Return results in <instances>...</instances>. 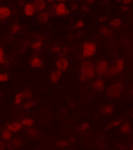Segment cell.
<instances>
[{"label": "cell", "mask_w": 133, "mask_h": 150, "mask_svg": "<svg viewBox=\"0 0 133 150\" xmlns=\"http://www.w3.org/2000/svg\"><path fill=\"white\" fill-rule=\"evenodd\" d=\"M96 76V67L93 62L90 60H85L80 66V80L82 83L93 79Z\"/></svg>", "instance_id": "cell-1"}, {"label": "cell", "mask_w": 133, "mask_h": 150, "mask_svg": "<svg viewBox=\"0 0 133 150\" xmlns=\"http://www.w3.org/2000/svg\"><path fill=\"white\" fill-rule=\"evenodd\" d=\"M125 91V84L122 82H115L106 88V95L110 99L120 98Z\"/></svg>", "instance_id": "cell-2"}, {"label": "cell", "mask_w": 133, "mask_h": 150, "mask_svg": "<svg viewBox=\"0 0 133 150\" xmlns=\"http://www.w3.org/2000/svg\"><path fill=\"white\" fill-rule=\"evenodd\" d=\"M98 51V46L93 41H87L82 44L81 47V55L86 60L93 57Z\"/></svg>", "instance_id": "cell-3"}, {"label": "cell", "mask_w": 133, "mask_h": 150, "mask_svg": "<svg viewBox=\"0 0 133 150\" xmlns=\"http://www.w3.org/2000/svg\"><path fill=\"white\" fill-rule=\"evenodd\" d=\"M125 60L124 58H117L113 61L111 65H110V69L106 77L111 78L118 76L121 74L125 70Z\"/></svg>", "instance_id": "cell-4"}, {"label": "cell", "mask_w": 133, "mask_h": 150, "mask_svg": "<svg viewBox=\"0 0 133 150\" xmlns=\"http://www.w3.org/2000/svg\"><path fill=\"white\" fill-rule=\"evenodd\" d=\"M95 67H96V75L99 77L106 76L110 69V64L107 60L102 58L96 62Z\"/></svg>", "instance_id": "cell-5"}, {"label": "cell", "mask_w": 133, "mask_h": 150, "mask_svg": "<svg viewBox=\"0 0 133 150\" xmlns=\"http://www.w3.org/2000/svg\"><path fill=\"white\" fill-rule=\"evenodd\" d=\"M33 97V93L29 90H24V91L16 93L14 98V105H20L24 100H31Z\"/></svg>", "instance_id": "cell-6"}, {"label": "cell", "mask_w": 133, "mask_h": 150, "mask_svg": "<svg viewBox=\"0 0 133 150\" xmlns=\"http://www.w3.org/2000/svg\"><path fill=\"white\" fill-rule=\"evenodd\" d=\"M53 13L57 17H66L70 13L68 8L64 3H58L53 6Z\"/></svg>", "instance_id": "cell-7"}, {"label": "cell", "mask_w": 133, "mask_h": 150, "mask_svg": "<svg viewBox=\"0 0 133 150\" xmlns=\"http://www.w3.org/2000/svg\"><path fill=\"white\" fill-rule=\"evenodd\" d=\"M55 66L57 68V70L64 72L68 70L70 67L69 60L65 57H58L56 62H55Z\"/></svg>", "instance_id": "cell-8"}, {"label": "cell", "mask_w": 133, "mask_h": 150, "mask_svg": "<svg viewBox=\"0 0 133 150\" xmlns=\"http://www.w3.org/2000/svg\"><path fill=\"white\" fill-rule=\"evenodd\" d=\"M92 87L94 91H98V92H102L106 89V83L104 79L102 77H97L94 79Z\"/></svg>", "instance_id": "cell-9"}, {"label": "cell", "mask_w": 133, "mask_h": 150, "mask_svg": "<svg viewBox=\"0 0 133 150\" xmlns=\"http://www.w3.org/2000/svg\"><path fill=\"white\" fill-rule=\"evenodd\" d=\"M23 125L21 124L20 122L18 121H13L11 123H8L7 124V129L10 130L13 134H18L21 132V130H23Z\"/></svg>", "instance_id": "cell-10"}, {"label": "cell", "mask_w": 133, "mask_h": 150, "mask_svg": "<svg viewBox=\"0 0 133 150\" xmlns=\"http://www.w3.org/2000/svg\"><path fill=\"white\" fill-rule=\"evenodd\" d=\"M35 12H36V10H35V6L33 5V3H26L24 6V9H23L24 15L27 17H31L34 16Z\"/></svg>", "instance_id": "cell-11"}, {"label": "cell", "mask_w": 133, "mask_h": 150, "mask_svg": "<svg viewBox=\"0 0 133 150\" xmlns=\"http://www.w3.org/2000/svg\"><path fill=\"white\" fill-rule=\"evenodd\" d=\"M24 144V139L20 137H17V138H13L12 140L10 141V143L8 144V148L10 149H19Z\"/></svg>", "instance_id": "cell-12"}, {"label": "cell", "mask_w": 133, "mask_h": 150, "mask_svg": "<svg viewBox=\"0 0 133 150\" xmlns=\"http://www.w3.org/2000/svg\"><path fill=\"white\" fill-rule=\"evenodd\" d=\"M62 76H63V72L57 69H55L50 73L49 75V79L50 82L53 84H57L59 83V81L61 79Z\"/></svg>", "instance_id": "cell-13"}, {"label": "cell", "mask_w": 133, "mask_h": 150, "mask_svg": "<svg viewBox=\"0 0 133 150\" xmlns=\"http://www.w3.org/2000/svg\"><path fill=\"white\" fill-rule=\"evenodd\" d=\"M29 64L31 67L34 69H39L43 66V61L38 56H34L30 59Z\"/></svg>", "instance_id": "cell-14"}, {"label": "cell", "mask_w": 133, "mask_h": 150, "mask_svg": "<svg viewBox=\"0 0 133 150\" xmlns=\"http://www.w3.org/2000/svg\"><path fill=\"white\" fill-rule=\"evenodd\" d=\"M12 15V10L10 8L5 6H0V19L1 20H6L10 18Z\"/></svg>", "instance_id": "cell-15"}, {"label": "cell", "mask_w": 133, "mask_h": 150, "mask_svg": "<svg viewBox=\"0 0 133 150\" xmlns=\"http://www.w3.org/2000/svg\"><path fill=\"white\" fill-rule=\"evenodd\" d=\"M114 109H115V108H114V105L113 104L108 103L102 106L101 108H100V112L104 116H110V115H112L113 113Z\"/></svg>", "instance_id": "cell-16"}, {"label": "cell", "mask_w": 133, "mask_h": 150, "mask_svg": "<svg viewBox=\"0 0 133 150\" xmlns=\"http://www.w3.org/2000/svg\"><path fill=\"white\" fill-rule=\"evenodd\" d=\"M75 142V141L74 140V138H70V139H61V140L58 141L56 144V146L60 149H64L70 146V145H74V143Z\"/></svg>", "instance_id": "cell-17"}, {"label": "cell", "mask_w": 133, "mask_h": 150, "mask_svg": "<svg viewBox=\"0 0 133 150\" xmlns=\"http://www.w3.org/2000/svg\"><path fill=\"white\" fill-rule=\"evenodd\" d=\"M33 5L35 6V10L38 12H43L46 8V0H34Z\"/></svg>", "instance_id": "cell-18"}, {"label": "cell", "mask_w": 133, "mask_h": 150, "mask_svg": "<svg viewBox=\"0 0 133 150\" xmlns=\"http://www.w3.org/2000/svg\"><path fill=\"white\" fill-rule=\"evenodd\" d=\"M100 34L106 39H111L113 36V31L108 27H101L99 28Z\"/></svg>", "instance_id": "cell-19"}, {"label": "cell", "mask_w": 133, "mask_h": 150, "mask_svg": "<svg viewBox=\"0 0 133 150\" xmlns=\"http://www.w3.org/2000/svg\"><path fill=\"white\" fill-rule=\"evenodd\" d=\"M119 130L123 134H130L132 131V126L128 122H125L120 125Z\"/></svg>", "instance_id": "cell-20"}, {"label": "cell", "mask_w": 133, "mask_h": 150, "mask_svg": "<svg viewBox=\"0 0 133 150\" xmlns=\"http://www.w3.org/2000/svg\"><path fill=\"white\" fill-rule=\"evenodd\" d=\"M13 134L10 130H8L7 128H5V129H3L2 133H1V138H2V140L5 141L6 142H10L12 140Z\"/></svg>", "instance_id": "cell-21"}, {"label": "cell", "mask_w": 133, "mask_h": 150, "mask_svg": "<svg viewBox=\"0 0 133 150\" xmlns=\"http://www.w3.org/2000/svg\"><path fill=\"white\" fill-rule=\"evenodd\" d=\"M26 135H27V138H32V139H35L37 138L39 135V133H38V130L35 129L33 127H28L27 128L26 130Z\"/></svg>", "instance_id": "cell-22"}, {"label": "cell", "mask_w": 133, "mask_h": 150, "mask_svg": "<svg viewBox=\"0 0 133 150\" xmlns=\"http://www.w3.org/2000/svg\"><path fill=\"white\" fill-rule=\"evenodd\" d=\"M122 24H123V21L120 17H115V18L110 21V23H109L110 27L112 28H114V29L119 28L122 25Z\"/></svg>", "instance_id": "cell-23"}, {"label": "cell", "mask_w": 133, "mask_h": 150, "mask_svg": "<svg viewBox=\"0 0 133 150\" xmlns=\"http://www.w3.org/2000/svg\"><path fill=\"white\" fill-rule=\"evenodd\" d=\"M20 123L23 125V127H25L27 128L32 127L35 125V120L32 117H24L21 120Z\"/></svg>", "instance_id": "cell-24"}, {"label": "cell", "mask_w": 133, "mask_h": 150, "mask_svg": "<svg viewBox=\"0 0 133 150\" xmlns=\"http://www.w3.org/2000/svg\"><path fill=\"white\" fill-rule=\"evenodd\" d=\"M42 47H43V41L41 40H35V42H33L31 45L32 49L33 50V51L35 52H39L41 51Z\"/></svg>", "instance_id": "cell-25"}, {"label": "cell", "mask_w": 133, "mask_h": 150, "mask_svg": "<svg viewBox=\"0 0 133 150\" xmlns=\"http://www.w3.org/2000/svg\"><path fill=\"white\" fill-rule=\"evenodd\" d=\"M38 21L41 23H43V24H46L49 21V13L46 11H43V12H41L38 16Z\"/></svg>", "instance_id": "cell-26"}, {"label": "cell", "mask_w": 133, "mask_h": 150, "mask_svg": "<svg viewBox=\"0 0 133 150\" xmlns=\"http://www.w3.org/2000/svg\"><path fill=\"white\" fill-rule=\"evenodd\" d=\"M20 31V25L19 22L13 23L10 27V32L12 34H18Z\"/></svg>", "instance_id": "cell-27"}, {"label": "cell", "mask_w": 133, "mask_h": 150, "mask_svg": "<svg viewBox=\"0 0 133 150\" xmlns=\"http://www.w3.org/2000/svg\"><path fill=\"white\" fill-rule=\"evenodd\" d=\"M122 122L120 120H117L111 121V123H109L107 127H106V130H111V129H113V128L118 127H120Z\"/></svg>", "instance_id": "cell-28"}, {"label": "cell", "mask_w": 133, "mask_h": 150, "mask_svg": "<svg viewBox=\"0 0 133 150\" xmlns=\"http://www.w3.org/2000/svg\"><path fill=\"white\" fill-rule=\"evenodd\" d=\"M6 58L5 50L3 49V47H0V64H6Z\"/></svg>", "instance_id": "cell-29"}, {"label": "cell", "mask_w": 133, "mask_h": 150, "mask_svg": "<svg viewBox=\"0 0 133 150\" xmlns=\"http://www.w3.org/2000/svg\"><path fill=\"white\" fill-rule=\"evenodd\" d=\"M10 80L9 74L6 72H0V83H4Z\"/></svg>", "instance_id": "cell-30"}, {"label": "cell", "mask_w": 133, "mask_h": 150, "mask_svg": "<svg viewBox=\"0 0 133 150\" xmlns=\"http://www.w3.org/2000/svg\"><path fill=\"white\" fill-rule=\"evenodd\" d=\"M35 102L34 100H28L24 104V105H23V108H24V109H31L32 108H33L35 105Z\"/></svg>", "instance_id": "cell-31"}, {"label": "cell", "mask_w": 133, "mask_h": 150, "mask_svg": "<svg viewBox=\"0 0 133 150\" xmlns=\"http://www.w3.org/2000/svg\"><path fill=\"white\" fill-rule=\"evenodd\" d=\"M89 128V123H87V122H85V123H82L81 125L79 126V130L81 131V132H85L88 130V129Z\"/></svg>", "instance_id": "cell-32"}, {"label": "cell", "mask_w": 133, "mask_h": 150, "mask_svg": "<svg viewBox=\"0 0 133 150\" xmlns=\"http://www.w3.org/2000/svg\"><path fill=\"white\" fill-rule=\"evenodd\" d=\"M51 50H52V52L53 53V54H59L60 52H61L62 49L59 45H54V46H52Z\"/></svg>", "instance_id": "cell-33"}, {"label": "cell", "mask_w": 133, "mask_h": 150, "mask_svg": "<svg viewBox=\"0 0 133 150\" xmlns=\"http://www.w3.org/2000/svg\"><path fill=\"white\" fill-rule=\"evenodd\" d=\"M84 25H85V23L82 20L77 21L76 23H75V28H78V29L82 28L84 27Z\"/></svg>", "instance_id": "cell-34"}, {"label": "cell", "mask_w": 133, "mask_h": 150, "mask_svg": "<svg viewBox=\"0 0 133 150\" xmlns=\"http://www.w3.org/2000/svg\"><path fill=\"white\" fill-rule=\"evenodd\" d=\"M8 145L6 144V142L3 140H0V150H6L7 149Z\"/></svg>", "instance_id": "cell-35"}, {"label": "cell", "mask_w": 133, "mask_h": 150, "mask_svg": "<svg viewBox=\"0 0 133 150\" xmlns=\"http://www.w3.org/2000/svg\"><path fill=\"white\" fill-rule=\"evenodd\" d=\"M81 10H83L84 12L85 13H88L89 12V10H90V7H89V5H84V6H82V7H81Z\"/></svg>", "instance_id": "cell-36"}, {"label": "cell", "mask_w": 133, "mask_h": 150, "mask_svg": "<svg viewBox=\"0 0 133 150\" xmlns=\"http://www.w3.org/2000/svg\"><path fill=\"white\" fill-rule=\"evenodd\" d=\"M121 2H122V3H123L125 6H129L131 3H132L133 0H122Z\"/></svg>", "instance_id": "cell-37"}, {"label": "cell", "mask_w": 133, "mask_h": 150, "mask_svg": "<svg viewBox=\"0 0 133 150\" xmlns=\"http://www.w3.org/2000/svg\"><path fill=\"white\" fill-rule=\"evenodd\" d=\"M107 20H108V17H100V19H99V21L103 23V22H105V21Z\"/></svg>", "instance_id": "cell-38"}, {"label": "cell", "mask_w": 133, "mask_h": 150, "mask_svg": "<svg viewBox=\"0 0 133 150\" xmlns=\"http://www.w3.org/2000/svg\"><path fill=\"white\" fill-rule=\"evenodd\" d=\"M85 2H86L87 5H91L96 2V0H85Z\"/></svg>", "instance_id": "cell-39"}, {"label": "cell", "mask_w": 133, "mask_h": 150, "mask_svg": "<svg viewBox=\"0 0 133 150\" xmlns=\"http://www.w3.org/2000/svg\"><path fill=\"white\" fill-rule=\"evenodd\" d=\"M71 7L72 10H77V9H78V5H77V3H72L71 6Z\"/></svg>", "instance_id": "cell-40"}, {"label": "cell", "mask_w": 133, "mask_h": 150, "mask_svg": "<svg viewBox=\"0 0 133 150\" xmlns=\"http://www.w3.org/2000/svg\"><path fill=\"white\" fill-rule=\"evenodd\" d=\"M121 9L125 11V12H128V10H129V7H128V6H123Z\"/></svg>", "instance_id": "cell-41"}, {"label": "cell", "mask_w": 133, "mask_h": 150, "mask_svg": "<svg viewBox=\"0 0 133 150\" xmlns=\"http://www.w3.org/2000/svg\"><path fill=\"white\" fill-rule=\"evenodd\" d=\"M129 95H130V97L133 98V86L129 90Z\"/></svg>", "instance_id": "cell-42"}, {"label": "cell", "mask_w": 133, "mask_h": 150, "mask_svg": "<svg viewBox=\"0 0 133 150\" xmlns=\"http://www.w3.org/2000/svg\"><path fill=\"white\" fill-rule=\"evenodd\" d=\"M58 3H65L67 0H57Z\"/></svg>", "instance_id": "cell-43"}, {"label": "cell", "mask_w": 133, "mask_h": 150, "mask_svg": "<svg viewBox=\"0 0 133 150\" xmlns=\"http://www.w3.org/2000/svg\"><path fill=\"white\" fill-rule=\"evenodd\" d=\"M53 1H54V0H46V2H47V3H53Z\"/></svg>", "instance_id": "cell-44"}, {"label": "cell", "mask_w": 133, "mask_h": 150, "mask_svg": "<svg viewBox=\"0 0 133 150\" xmlns=\"http://www.w3.org/2000/svg\"><path fill=\"white\" fill-rule=\"evenodd\" d=\"M74 2H81V1H83V0H72Z\"/></svg>", "instance_id": "cell-45"}, {"label": "cell", "mask_w": 133, "mask_h": 150, "mask_svg": "<svg viewBox=\"0 0 133 150\" xmlns=\"http://www.w3.org/2000/svg\"><path fill=\"white\" fill-rule=\"evenodd\" d=\"M6 150H15V149H10V148H9V149H6Z\"/></svg>", "instance_id": "cell-46"}, {"label": "cell", "mask_w": 133, "mask_h": 150, "mask_svg": "<svg viewBox=\"0 0 133 150\" xmlns=\"http://www.w3.org/2000/svg\"><path fill=\"white\" fill-rule=\"evenodd\" d=\"M130 150H133V145H132V147H131Z\"/></svg>", "instance_id": "cell-47"}, {"label": "cell", "mask_w": 133, "mask_h": 150, "mask_svg": "<svg viewBox=\"0 0 133 150\" xmlns=\"http://www.w3.org/2000/svg\"><path fill=\"white\" fill-rule=\"evenodd\" d=\"M118 1H122V0H118Z\"/></svg>", "instance_id": "cell-48"}]
</instances>
